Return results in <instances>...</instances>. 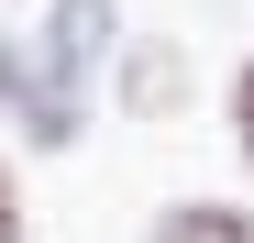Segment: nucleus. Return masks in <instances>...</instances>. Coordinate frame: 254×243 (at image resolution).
<instances>
[{
  "mask_svg": "<svg viewBox=\"0 0 254 243\" xmlns=\"http://www.w3.org/2000/svg\"><path fill=\"white\" fill-rule=\"evenodd\" d=\"M243 144H254V66H243Z\"/></svg>",
  "mask_w": 254,
  "mask_h": 243,
  "instance_id": "nucleus-3",
  "label": "nucleus"
},
{
  "mask_svg": "<svg viewBox=\"0 0 254 243\" xmlns=\"http://www.w3.org/2000/svg\"><path fill=\"white\" fill-rule=\"evenodd\" d=\"M0 243H22V232H11V177H0Z\"/></svg>",
  "mask_w": 254,
  "mask_h": 243,
  "instance_id": "nucleus-2",
  "label": "nucleus"
},
{
  "mask_svg": "<svg viewBox=\"0 0 254 243\" xmlns=\"http://www.w3.org/2000/svg\"><path fill=\"white\" fill-rule=\"evenodd\" d=\"M166 243H254L232 210H188V221H166Z\"/></svg>",
  "mask_w": 254,
  "mask_h": 243,
  "instance_id": "nucleus-1",
  "label": "nucleus"
}]
</instances>
